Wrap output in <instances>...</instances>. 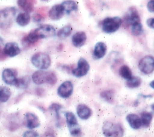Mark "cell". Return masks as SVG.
Returning <instances> with one entry per match:
<instances>
[{
  "label": "cell",
  "mask_w": 154,
  "mask_h": 137,
  "mask_svg": "<svg viewBox=\"0 0 154 137\" xmlns=\"http://www.w3.org/2000/svg\"><path fill=\"white\" fill-rule=\"evenodd\" d=\"M31 61L35 67L39 70H46L50 67L51 64L50 56L42 52L34 54L31 58Z\"/></svg>",
  "instance_id": "obj_1"
},
{
  "label": "cell",
  "mask_w": 154,
  "mask_h": 137,
  "mask_svg": "<svg viewBox=\"0 0 154 137\" xmlns=\"http://www.w3.org/2000/svg\"><path fill=\"white\" fill-rule=\"evenodd\" d=\"M122 23V20L118 17H107L101 22L102 31L108 34L117 31Z\"/></svg>",
  "instance_id": "obj_2"
},
{
  "label": "cell",
  "mask_w": 154,
  "mask_h": 137,
  "mask_svg": "<svg viewBox=\"0 0 154 137\" xmlns=\"http://www.w3.org/2000/svg\"><path fill=\"white\" fill-rule=\"evenodd\" d=\"M103 133L105 136H122L124 130L119 123L106 122L102 127Z\"/></svg>",
  "instance_id": "obj_3"
},
{
  "label": "cell",
  "mask_w": 154,
  "mask_h": 137,
  "mask_svg": "<svg viewBox=\"0 0 154 137\" xmlns=\"http://www.w3.org/2000/svg\"><path fill=\"white\" fill-rule=\"evenodd\" d=\"M66 122L70 133L72 135H78L81 133V127L77 121L76 116L72 112H66L65 114Z\"/></svg>",
  "instance_id": "obj_4"
},
{
  "label": "cell",
  "mask_w": 154,
  "mask_h": 137,
  "mask_svg": "<svg viewBox=\"0 0 154 137\" xmlns=\"http://www.w3.org/2000/svg\"><path fill=\"white\" fill-rule=\"evenodd\" d=\"M139 69L146 75L152 73L154 71V57L147 55L143 57L138 63Z\"/></svg>",
  "instance_id": "obj_5"
},
{
  "label": "cell",
  "mask_w": 154,
  "mask_h": 137,
  "mask_svg": "<svg viewBox=\"0 0 154 137\" xmlns=\"http://www.w3.org/2000/svg\"><path fill=\"white\" fill-rule=\"evenodd\" d=\"M141 22V18L139 13L135 7H130L128 11V12L125 15L123 18L122 23L124 24V26H131L133 23Z\"/></svg>",
  "instance_id": "obj_6"
},
{
  "label": "cell",
  "mask_w": 154,
  "mask_h": 137,
  "mask_svg": "<svg viewBox=\"0 0 154 137\" xmlns=\"http://www.w3.org/2000/svg\"><path fill=\"white\" fill-rule=\"evenodd\" d=\"M17 13L15 8H8L0 10V22L2 25H11Z\"/></svg>",
  "instance_id": "obj_7"
},
{
  "label": "cell",
  "mask_w": 154,
  "mask_h": 137,
  "mask_svg": "<svg viewBox=\"0 0 154 137\" xmlns=\"http://www.w3.org/2000/svg\"><path fill=\"white\" fill-rule=\"evenodd\" d=\"M39 39L53 37L56 34L55 28L50 25H42L34 30Z\"/></svg>",
  "instance_id": "obj_8"
},
{
  "label": "cell",
  "mask_w": 154,
  "mask_h": 137,
  "mask_svg": "<svg viewBox=\"0 0 154 137\" xmlns=\"http://www.w3.org/2000/svg\"><path fill=\"white\" fill-rule=\"evenodd\" d=\"M90 69L89 63L85 58H81L78 61V66L72 70V74L76 77H82L86 75Z\"/></svg>",
  "instance_id": "obj_9"
},
{
  "label": "cell",
  "mask_w": 154,
  "mask_h": 137,
  "mask_svg": "<svg viewBox=\"0 0 154 137\" xmlns=\"http://www.w3.org/2000/svg\"><path fill=\"white\" fill-rule=\"evenodd\" d=\"M73 91V86L72 82L70 81H66L59 86L57 92L60 97L63 98V99H67L72 94Z\"/></svg>",
  "instance_id": "obj_10"
},
{
  "label": "cell",
  "mask_w": 154,
  "mask_h": 137,
  "mask_svg": "<svg viewBox=\"0 0 154 137\" xmlns=\"http://www.w3.org/2000/svg\"><path fill=\"white\" fill-rule=\"evenodd\" d=\"M17 72L15 70L9 68L5 69L2 73L3 80L7 85L14 86L17 79Z\"/></svg>",
  "instance_id": "obj_11"
},
{
  "label": "cell",
  "mask_w": 154,
  "mask_h": 137,
  "mask_svg": "<svg viewBox=\"0 0 154 137\" xmlns=\"http://www.w3.org/2000/svg\"><path fill=\"white\" fill-rule=\"evenodd\" d=\"M48 72L44 70H38L34 72L32 75V80L37 85H41L47 83Z\"/></svg>",
  "instance_id": "obj_12"
},
{
  "label": "cell",
  "mask_w": 154,
  "mask_h": 137,
  "mask_svg": "<svg viewBox=\"0 0 154 137\" xmlns=\"http://www.w3.org/2000/svg\"><path fill=\"white\" fill-rule=\"evenodd\" d=\"M64 14L65 11L62 4L54 5L48 12L49 17L53 20H58Z\"/></svg>",
  "instance_id": "obj_13"
},
{
  "label": "cell",
  "mask_w": 154,
  "mask_h": 137,
  "mask_svg": "<svg viewBox=\"0 0 154 137\" xmlns=\"http://www.w3.org/2000/svg\"><path fill=\"white\" fill-rule=\"evenodd\" d=\"M26 126L29 129H34L40 126L41 123L38 117L33 113H27L25 114Z\"/></svg>",
  "instance_id": "obj_14"
},
{
  "label": "cell",
  "mask_w": 154,
  "mask_h": 137,
  "mask_svg": "<svg viewBox=\"0 0 154 137\" xmlns=\"http://www.w3.org/2000/svg\"><path fill=\"white\" fill-rule=\"evenodd\" d=\"M3 50L5 54L11 58L17 56L21 52L20 48L19 47L18 45L15 42L7 43L5 45Z\"/></svg>",
  "instance_id": "obj_15"
},
{
  "label": "cell",
  "mask_w": 154,
  "mask_h": 137,
  "mask_svg": "<svg viewBox=\"0 0 154 137\" xmlns=\"http://www.w3.org/2000/svg\"><path fill=\"white\" fill-rule=\"evenodd\" d=\"M87 39L86 34L83 31H79L76 33L72 37V42L75 47H82L83 46Z\"/></svg>",
  "instance_id": "obj_16"
},
{
  "label": "cell",
  "mask_w": 154,
  "mask_h": 137,
  "mask_svg": "<svg viewBox=\"0 0 154 137\" xmlns=\"http://www.w3.org/2000/svg\"><path fill=\"white\" fill-rule=\"evenodd\" d=\"M126 120L130 126L133 129L138 130L140 129L141 127L143 126L141 117H140L139 116L136 114H128L126 117Z\"/></svg>",
  "instance_id": "obj_17"
},
{
  "label": "cell",
  "mask_w": 154,
  "mask_h": 137,
  "mask_svg": "<svg viewBox=\"0 0 154 137\" xmlns=\"http://www.w3.org/2000/svg\"><path fill=\"white\" fill-rule=\"evenodd\" d=\"M107 50L106 45L102 42H97L95 44L93 51V56L96 60H100L103 58Z\"/></svg>",
  "instance_id": "obj_18"
},
{
  "label": "cell",
  "mask_w": 154,
  "mask_h": 137,
  "mask_svg": "<svg viewBox=\"0 0 154 137\" xmlns=\"http://www.w3.org/2000/svg\"><path fill=\"white\" fill-rule=\"evenodd\" d=\"M76 113L80 118L83 120H86L91 116L92 110L86 105L81 104L77 106Z\"/></svg>",
  "instance_id": "obj_19"
},
{
  "label": "cell",
  "mask_w": 154,
  "mask_h": 137,
  "mask_svg": "<svg viewBox=\"0 0 154 137\" xmlns=\"http://www.w3.org/2000/svg\"><path fill=\"white\" fill-rule=\"evenodd\" d=\"M35 0H17V5L21 9L30 13L34 11Z\"/></svg>",
  "instance_id": "obj_20"
},
{
  "label": "cell",
  "mask_w": 154,
  "mask_h": 137,
  "mask_svg": "<svg viewBox=\"0 0 154 137\" xmlns=\"http://www.w3.org/2000/svg\"><path fill=\"white\" fill-rule=\"evenodd\" d=\"M31 20V16L28 12H22L18 14L16 18L17 24L20 26H25L29 24Z\"/></svg>",
  "instance_id": "obj_21"
},
{
  "label": "cell",
  "mask_w": 154,
  "mask_h": 137,
  "mask_svg": "<svg viewBox=\"0 0 154 137\" xmlns=\"http://www.w3.org/2000/svg\"><path fill=\"white\" fill-rule=\"evenodd\" d=\"M30 82V77L29 76H25L21 78H17L14 86L19 89H26L29 85Z\"/></svg>",
  "instance_id": "obj_22"
},
{
  "label": "cell",
  "mask_w": 154,
  "mask_h": 137,
  "mask_svg": "<svg viewBox=\"0 0 154 137\" xmlns=\"http://www.w3.org/2000/svg\"><path fill=\"white\" fill-rule=\"evenodd\" d=\"M62 5L64 7L65 14L68 15L73 11H76L78 10V5L73 0H67L62 3Z\"/></svg>",
  "instance_id": "obj_23"
},
{
  "label": "cell",
  "mask_w": 154,
  "mask_h": 137,
  "mask_svg": "<svg viewBox=\"0 0 154 137\" xmlns=\"http://www.w3.org/2000/svg\"><path fill=\"white\" fill-rule=\"evenodd\" d=\"M12 94L11 91L6 86H0V102H8Z\"/></svg>",
  "instance_id": "obj_24"
},
{
  "label": "cell",
  "mask_w": 154,
  "mask_h": 137,
  "mask_svg": "<svg viewBox=\"0 0 154 137\" xmlns=\"http://www.w3.org/2000/svg\"><path fill=\"white\" fill-rule=\"evenodd\" d=\"M72 33V27L70 25H66L59 30L57 36L61 39H64L68 37Z\"/></svg>",
  "instance_id": "obj_25"
},
{
  "label": "cell",
  "mask_w": 154,
  "mask_h": 137,
  "mask_svg": "<svg viewBox=\"0 0 154 137\" xmlns=\"http://www.w3.org/2000/svg\"><path fill=\"white\" fill-rule=\"evenodd\" d=\"M153 118V114L149 112H143L141 114V120L142 121L143 126L147 128L150 126L151 121Z\"/></svg>",
  "instance_id": "obj_26"
},
{
  "label": "cell",
  "mask_w": 154,
  "mask_h": 137,
  "mask_svg": "<svg viewBox=\"0 0 154 137\" xmlns=\"http://www.w3.org/2000/svg\"><path fill=\"white\" fill-rule=\"evenodd\" d=\"M38 40H40L38 37H37L36 33H35L34 30L31 31L27 36H26L24 39L23 41L29 45L34 44H35Z\"/></svg>",
  "instance_id": "obj_27"
},
{
  "label": "cell",
  "mask_w": 154,
  "mask_h": 137,
  "mask_svg": "<svg viewBox=\"0 0 154 137\" xmlns=\"http://www.w3.org/2000/svg\"><path fill=\"white\" fill-rule=\"evenodd\" d=\"M119 74L123 78L127 80H130L133 76L131 69L127 65H123L119 69Z\"/></svg>",
  "instance_id": "obj_28"
},
{
  "label": "cell",
  "mask_w": 154,
  "mask_h": 137,
  "mask_svg": "<svg viewBox=\"0 0 154 137\" xmlns=\"http://www.w3.org/2000/svg\"><path fill=\"white\" fill-rule=\"evenodd\" d=\"M131 31L132 34L134 36H139L141 35L143 33V28L141 22L133 23V25H131Z\"/></svg>",
  "instance_id": "obj_29"
},
{
  "label": "cell",
  "mask_w": 154,
  "mask_h": 137,
  "mask_svg": "<svg viewBox=\"0 0 154 137\" xmlns=\"http://www.w3.org/2000/svg\"><path fill=\"white\" fill-rule=\"evenodd\" d=\"M141 84V78L138 76H132L130 80L127 81V86L130 88H136L139 87Z\"/></svg>",
  "instance_id": "obj_30"
},
{
  "label": "cell",
  "mask_w": 154,
  "mask_h": 137,
  "mask_svg": "<svg viewBox=\"0 0 154 137\" xmlns=\"http://www.w3.org/2000/svg\"><path fill=\"white\" fill-rule=\"evenodd\" d=\"M114 92L112 90H107L103 91L100 94V96L105 101L108 102H111L113 99V97H114Z\"/></svg>",
  "instance_id": "obj_31"
},
{
  "label": "cell",
  "mask_w": 154,
  "mask_h": 137,
  "mask_svg": "<svg viewBox=\"0 0 154 137\" xmlns=\"http://www.w3.org/2000/svg\"><path fill=\"white\" fill-rule=\"evenodd\" d=\"M62 108V106L59 104H57V103H53L52 104L50 107H49V110L50 111H54L56 113V116L57 117V121H60V111L61 110Z\"/></svg>",
  "instance_id": "obj_32"
},
{
  "label": "cell",
  "mask_w": 154,
  "mask_h": 137,
  "mask_svg": "<svg viewBox=\"0 0 154 137\" xmlns=\"http://www.w3.org/2000/svg\"><path fill=\"white\" fill-rule=\"evenodd\" d=\"M57 81V76L53 72H48L47 83L50 85H54Z\"/></svg>",
  "instance_id": "obj_33"
},
{
  "label": "cell",
  "mask_w": 154,
  "mask_h": 137,
  "mask_svg": "<svg viewBox=\"0 0 154 137\" xmlns=\"http://www.w3.org/2000/svg\"><path fill=\"white\" fill-rule=\"evenodd\" d=\"M23 136H26V137H36V136H38V134L33 130H28V131H26L24 134L23 135Z\"/></svg>",
  "instance_id": "obj_34"
},
{
  "label": "cell",
  "mask_w": 154,
  "mask_h": 137,
  "mask_svg": "<svg viewBox=\"0 0 154 137\" xmlns=\"http://www.w3.org/2000/svg\"><path fill=\"white\" fill-rule=\"evenodd\" d=\"M32 19H33V20L35 22H39L42 21L44 19V17L41 14H34V15L32 17Z\"/></svg>",
  "instance_id": "obj_35"
},
{
  "label": "cell",
  "mask_w": 154,
  "mask_h": 137,
  "mask_svg": "<svg viewBox=\"0 0 154 137\" xmlns=\"http://www.w3.org/2000/svg\"><path fill=\"white\" fill-rule=\"evenodd\" d=\"M147 8L150 12H154V0H150L148 2Z\"/></svg>",
  "instance_id": "obj_36"
},
{
  "label": "cell",
  "mask_w": 154,
  "mask_h": 137,
  "mask_svg": "<svg viewBox=\"0 0 154 137\" xmlns=\"http://www.w3.org/2000/svg\"><path fill=\"white\" fill-rule=\"evenodd\" d=\"M147 25L149 28L154 30V18H149L147 20Z\"/></svg>",
  "instance_id": "obj_37"
},
{
  "label": "cell",
  "mask_w": 154,
  "mask_h": 137,
  "mask_svg": "<svg viewBox=\"0 0 154 137\" xmlns=\"http://www.w3.org/2000/svg\"><path fill=\"white\" fill-rule=\"evenodd\" d=\"M149 86H150L152 89H154V80L152 81V82L149 83Z\"/></svg>",
  "instance_id": "obj_38"
},
{
  "label": "cell",
  "mask_w": 154,
  "mask_h": 137,
  "mask_svg": "<svg viewBox=\"0 0 154 137\" xmlns=\"http://www.w3.org/2000/svg\"><path fill=\"white\" fill-rule=\"evenodd\" d=\"M150 107H151V109L152 110V111L154 112V103H153V104L150 105Z\"/></svg>",
  "instance_id": "obj_39"
},
{
  "label": "cell",
  "mask_w": 154,
  "mask_h": 137,
  "mask_svg": "<svg viewBox=\"0 0 154 137\" xmlns=\"http://www.w3.org/2000/svg\"><path fill=\"white\" fill-rule=\"evenodd\" d=\"M2 43H3V39L0 37V44H2Z\"/></svg>",
  "instance_id": "obj_40"
},
{
  "label": "cell",
  "mask_w": 154,
  "mask_h": 137,
  "mask_svg": "<svg viewBox=\"0 0 154 137\" xmlns=\"http://www.w3.org/2000/svg\"><path fill=\"white\" fill-rule=\"evenodd\" d=\"M2 54H3V53H2V52H1V48H0V55Z\"/></svg>",
  "instance_id": "obj_41"
},
{
  "label": "cell",
  "mask_w": 154,
  "mask_h": 137,
  "mask_svg": "<svg viewBox=\"0 0 154 137\" xmlns=\"http://www.w3.org/2000/svg\"><path fill=\"white\" fill-rule=\"evenodd\" d=\"M42 1H43V2H47V1H48V0H42Z\"/></svg>",
  "instance_id": "obj_42"
}]
</instances>
